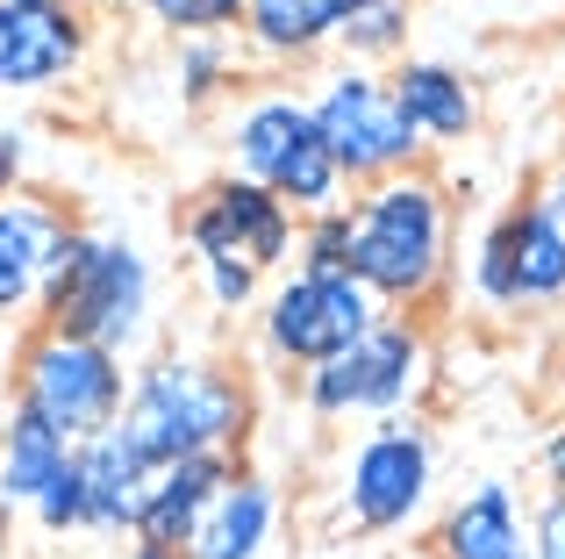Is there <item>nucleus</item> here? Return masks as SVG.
Returning <instances> with one entry per match:
<instances>
[{
  "label": "nucleus",
  "mask_w": 565,
  "mask_h": 559,
  "mask_svg": "<svg viewBox=\"0 0 565 559\" xmlns=\"http://www.w3.org/2000/svg\"><path fill=\"white\" fill-rule=\"evenodd\" d=\"M344 273L394 316H415L451 280V194L423 166L351 187L344 201Z\"/></svg>",
  "instance_id": "1"
},
{
  "label": "nucleus",
  "mask_w": 565,
  "mask_h": 559,
  "mask_svg": "<svg viewBox=\"0 0 565 559\" xmlns=\"http://www.w3.org/2000/svg\"><path fill=\"white\" fill-rule=\"evenodd\" d=\"M122 437L151 466L172 460H236L250 437V388L222 359H193V351H166V359L129 373L122 402Z\"/></svg>",
  "instance_id": "2"
},
{
  "label": "nucleus",
  "mask_w": 565,
  "mask_h": 559,
  "mask_svg": "<svg viewBox=\"0 0 565 559\" xmlns=\"http://www.w3.org/2000/svg\"><path fill=\"white\" fill-rule=\"evenodd\" d=\"M151 302H158V273L143 259V244L108 238V230H79L36 294V330H65L129 359L151 337Z\"/></svg>",
  "instance_id": "3"
},
{
  "label": "nucleus",
  "mask_w": 565,
  "mask_h": 559,
  "mask_svg": "<svg viewBox=\"0 0 565 559\" xmlns=\"http://www.w3.org/2000/svg\"><path fill=\"white\" fill-rule=\"evenodd\" d=\"M222 144H230V172L265 194H279L294 209V223H316V215H337L351 201V180L337 172L330 144H322L316 115H308L301 86H258L230 108L222 123Z\"/></svg>",
  "instance_id": "4"
},
{
  "label": "nucleus",
  "mask_w": 565,
  "mask_h": 559,
  "mask_svg": "<svg viewBox=\"0 0 565 559\" xmlns=\"http://www.w3.org/2000/svg\"><path fill=\"white\" fill-rule=\"evenodd\" d=\"M301 101H308V115H316L322 144H330L337 172H344L351 187H373V180H394V172L423 166L429 144L408 129V115H401L386 72L351 65V57H330V65L301 86Z\"/></svg>",
  "instance_id": "5"
},
{
  "label": "nucleus",
  "mask_w": 565,
  "mask_h": 559,
  "mask_svg": "<svg viewBox=\"0 0 565 559\" xmlns=\"http://www.w3.org/2000/svg\"><path fill=\"white\" fill-rule=\"evenodd\" d=\"M437 437L423 416H380L337 460V524L359 538H394L429 509Z\"/></svg>",
  "instance_id": "6"
},
{
  "label": "nucleus",
  "mask_w": 565,
  "mask_h": 559,
  "mask_svg": "<svg viewBox=\"0 0 565 559\" xmlns=\"http://www.w3.org/2000/svg\"><path fill=\"white\" fill-rule=\"evenodd\" d=\"M429 373H437V359H429L423 323L386 308V316H380L351 351H337L330 366L301 373V402H308V416H316V423L415 416V402L429 394Z\"/></svg>",
  "instance_id": "7"
},
{
  "label": "nucleus",
  "mask_w": 565,
  "mask_h": 559,
  "mask_svg": "<svg viewBox=\"0 0 565 559\" xmlns=\"http://www.w3.org/2000/svg\"><path fill=\"white\" fill-rule=\"evenodd\" d=\"M480 308H552L565 302V166L523 209L494 215L466 259Z\"/></svg>",
  "instance_id": "8"
},
{
  "label": "nucleus",
  "mask_w": 565,
  "mask_h": 559,
  "mask_svg": "<svg viewBox=\"0 0 565 559\" xmlns=\"http://www.w3.org/2000/svg\"><path fill=\"white\" fill-rule=\"evenodd\" d=\"M14 402L36 409L51 431H65L72 445L115 431L129 402V366L108 345H86L65 330H36L14 359Z\"/></svg>",
  "instance_id": "9"
},
{
  "label": "nucleus",
  "mask_w": 565,
  "mask_h": 559,
  "mask_svg": "<svg viewBox=\"0 0 565 559\" xmlns=\"http://www.w3.org/2000/svg\"><path fill=\"white\" fill-rule=\"evenodd\" d=\"M386 316L373 294L359 287L351 273H279L273 287H265L258 302V345L273 366H287V373H316V366H330L337 351H351L365 330Z\"/></svg>",
  "instance_id": "10"
},
{
  "label": "nucleus",
  "mask_w": 565,
  "mask_h": 559,
  "mask_svg": "<svg viewBox=\"0 0 565 559\" xmlns=\"http://www.w3.org/2000/svg\"><path fill=\"white\" fill-rule=\"evenodd\" d=\"M0 517L79 531V445L22 402H8V423H0Z\"/></svg>",
  "instance_id": "11"
},
{
  "label": "nucleus",
  "mask_w": 565,
  "mask_h": 559,
  "mask_svg": "<svg viewBox=\"0 0 565 559\" xmlns=\"http://www.w3.org/2000/svg\"><path fill=\"white\" fill-rule=\"evenodd\" d=\"M294 244H301L294 209L279 194H265V187L236 180V172H222V180L186 209L193 266H201V259H236V266H250V273H279L294 259Z\"/></svg>",
  "instance_id": "12"
},
{
  "label": "nucleus",
  "mask_w": 565,
  "mask_h": 559,
  "mask_svg": "<svg viewBox=\"0 0 565 559\" xmlns=\"http://www.w3.org/2000/svg\"><path fill=\"white\" fill-rule=\"evenodd\" d=\"M72 238H79V223H72L51 194L14 187V194L0 201V316L36 308L43 280H51V266L65 259Z\"/></svg>",
  "instance_id": "13"
},
{
  "label": "nucleus",
  "mask_w": 565,
  "mask_h": 559,
  "mask_svg": "<svg viewBox=\"0 0 565 559\" xmlns=\"http://www.w3.org/2000/svg\"><path fill=\"white\" fill-rule=\"evenodd\" d=\"M86 51H94V29L79 8L57 14L0 8V94H51L86 65Z\"/></svg>",
  "instance_id": "14"
},
{
  "label": "nucleus",
  "mask_w": 565,
  "mask_h": 559,
  "mask_svg": "<svg viewBox=\"0 0 565 559\" xmlns=\"http://www.w3.org/2000/svg\"><path fill=\"white\" fill-rule=\"evenodd\" d=\"M279 524H287L279 481L258 474V466H236V474L215 488V503L201 509V524H193L180 559H265L279 546Z\"/></svg>",
  "instance_id": "15"
},
{
  "label": "nucleus",
  "mask_w": 565,
  "mask_h": 559,
  "mask_svg": "<svg viewBox=\"0 0 565 559\" xmlns=\"http://www.w3.org/2000/svg\"><path fill=\"white\" fill-rule=\"evenodd\" d=\"M429 559H537L530 552V509L515 503L509 481H472L451 509L437 517Z\"/></svg>",
  "instance_id": "16"
},
{
  "label": "nucleus",
  "mask_w": 565,
  "mask_h": 559,
  "mask_svg": "<svg viewBox=\"0 0 565 559\" xmlns=\"http://www.w3.org/2000/svg\"><path fill=\"white\" fill-rule=\"evenodd\" d=\"M151 474H158V466L122 437V423L100 431V437H86V445H79V531L129 538V531H137V509H143Z\"/></svg>",
  "instance_id": "17"
},
{
  "label": "nucleus",
  "mask_w": 565,
  "mask_h": 559,
  "mask_svg": "<svg viewBox=\"0 0 565 559\" xmlns=\"http://www.w3.org/2000/svg\"><path fill=\"white\" fill-rule=\"evenodd\" d=\"M351 8L359 0H244L236 43L265 65H316L322 51H337Z\"/></svg>",
  "instance_id": "18"
},
{
  "label": "nucleus",
  "mask_w": 565,
  "mask_h": 559,
  "mask_svg": "<svg viewBox=\"0 0 565 559\" xmlns=\"http://www.w3.org/2000/svg\"><path fill=\"white\" fill-rule=\"evenodd\" d=\"M386 80H394V101L423 144H466L480 129V86L444 57H401Z\"/></svg>",
  "instance_id": "19"
},
{
  "label": "nucleus",
  "mask_w": 565,
  "mask_h": 559,
  "mask_svg": "<svg viewBox=\"0 0 565 559\" xmlns=\"http://www.w3.org/2000/svg\"><path fill=\"white\" fill-rule=\"evenodd\" d=\"M236 474V460H172L151 474V488H143V509H137V546H158V552H186L193 524H201V509L215 503V488Z\"/></svg>",
  "instance_id": "20"
},
{
  "label": "nucleus",
  "mask_w": 565,
  "mask_h": 559,
  "mask_svg": "<svg viewBox=\"0 0 565 559\" xmlns=\"http://www.w3.org/2000/svg\"><path fill=\"white\" fill-rule=\"evenodd\" d=\"M408 36H415V0H359V8L344 14L337 57L386 72V65H401V57H408Z\"/></svg>",
  "instance_id": "21"
},
{
  "label": "nucleus",
  "mask_w": 565,
  "mask_h": 559,
  "mask_svg": "<svg viewBox=\"0 0 565 559\" xmlns=\"http://www.w3.org/2000/svg\"><path fill=\"white\" fill-rule=\"evenodd\" d=\"M172 80L180 101H215L236 86V43L230 36H180L172 43Z\"/></svg>",
  "instance_id": "22"
},
{
  "label": "nucleus",
  "mask_w": 565,
  "mask_h": 559,
  "mask_svg": "<svg viewBox=\"0 0 565 559\" xmlns=\"http://www.w3.org/2000/svg\"><path fill=\"white\" fill-rule=\"evenodd\" d=\"M143 14H151L172 43L180 36H230V29L244 22V0H143Z\"/></svg>",
  "instance_id": "23"
},
{
  "label": "nucleus",
  "mask_w": 565,
  "mask_h": 559,
  "mask_svg": "<svg viewBox=\"0 0 565 559\" xmlns=\"http://www.w3.org/2000/svg\"><path fill=\"white\" fill-rule=\"evenodd\" d=\"M193 280H201V294L222 308V316H244V308L265 302V273L236 266V259H201V266H193Z\"/></svg>",
  "instance_id": "24"
},
{
  "label": "nucleus",
  "mask_w": 565,
  "mask_h": 559,
  "mask_svg": "<svg viewBox=\"0 0 565 559\" xmlns=\"http://www.w3.org/2000/svg\"><path fill=\"white\" fill-rule=\"evenodd\" d=\"M530 552L537 559H565V488H544L530 509Z\"/></svg>",
  "instance_id": "25"
},
{
  "label": "nucleus",
  "mask_w": 565,
  "mask_h": 559,
  "mask_svg": "<svg viewBox=\"0 0 565 559\" xmlns=\"http://www.w3.org/2000/svg\"><path fill=\"white\" fill-rule=\"evenodd\" d=\"M22 166H29V137L22 129H0V201L22 187Z\"/></svg>",
  "instance_id": "26"
},
{
  "label": "nucleus",
  "mask_w": 565,
  "mask_h": 559,
  "mask_svg": "<svg viewBox=\"0 0 565 559\" xmlns=\"http://www.w3.org/2000/svg\"><path fill=\"white\" fill-rule=\"evenodd\" d=\"M544 481H552V488H565V423L544 437Z\"/></svg>",
  "instance_id": "27"
},
{
  "label": "nucleus",
  "mask_w": 565,
  "mask_h": 559,
  "mask_svg": "<svg viewBox=\"0 0 565 559\" xmlns=\"http://www.w3.org/2000/svg\"><path fill=\"white\" fill-rule=\"evenodd\" d=\"M0 8H22V14H57V8H79V0H0Z\"/></svg>",
  "instance_id": "28"
},
{
  "label": "nucleus",
  "mask_w": 565,
  "mask_h": 559,
  "mask_svg": "<svg viewBox=\"0 0 565 559\" xmlns=\"http://www.w3.org/2000/svg\"><path fill=\"white\" fill-rule=\"evenodd\" d=\"M129 559H180V552H158V546H129Z\"/></svg>",
  "instance_id": "29"
},
{
  "label": "nucleus",
  "mask_w": 565,
  "mask_h": 559,
  "mask_svg": "<svg viewBox=\"0 0 565 559\" xmlns=\"http://www.w3.org/2000/svg\"><path fill=\"white\" fill-rule=\"evenodd\" d=\"M94 8H115V14H122V8H143V0H94Z\"/></svg>",
  "instance_id": "30"
},
{
  "label": "nucleus",
  "mask_w": 565,
  "mask_h": 559,
  "mask_svg": "<svg viewBox=\"0 0 565 559\" xmlns=\"http://www.w3.org/2000/svg\"><path fill=\"white\" fill-rule=\"evenodd\" d=\"M386 559H429V552H423V546H408V552H386Z\"/></svg>",
  "instance_id": "31"
}]
</instances>
